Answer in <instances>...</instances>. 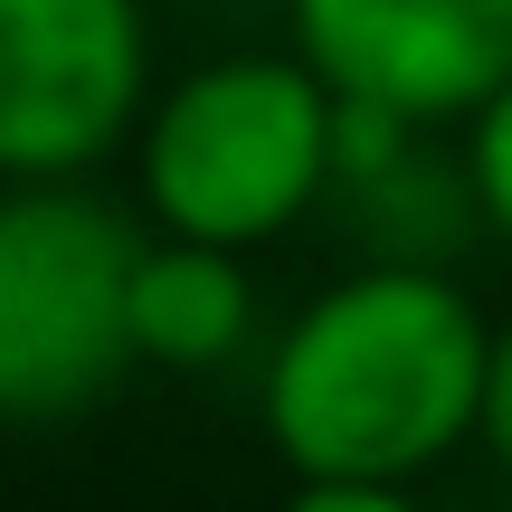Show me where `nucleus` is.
Masks as SVG:
<instances>
[{"mask_svg": "<svg viewBox=\"0 0 512 512\" xmlns=\"http://www.w3.org/2000/svg\"><path fill=\"white\" fill-rule=\"evenodd\" d=\"M494 323L427 266L313 294L266 361V437L294 484H408L484 427Z\"/></svg>", "mask_w": 512, "mask_h": 512, "instance_id": "f257e3e1", "label": "nucleus"}, {"mask_svg": "<svg viewBox=\"0 0 512 512\" xmlns=\"http://www.w3.org/2000/svg\"><path fill=\"white\" fill-rule=\"evenodd\" d=\"M133 171L162 238L247 256L342 181V95L304 57H209L143 114Z\"/></svg>", "mask_w": 512, "mask_h": 512, "instance_id": "f03ea898", "label": "nucleus"}, {"mask_svg": "<svg viewBox=\"0 0 512 512\" xmlns=\"http://www.w3.org/2000/svg\"><path fill=\"white\" fill-rule=\"evenodd\" d=\"M133 238L124 209L67 181L0 190V427H67L114 399L133 351Z\"/></svg>", "mask_w": 512, "mask_h": 512, "instance_id": "7ed1b4c3", "label": "nucleus"}, {"mask_svg": "<svg viewBox=\"0 0 512 512\" xmlns=\"http://www.w3.org/2000/svg\"><path fill=\"white\" fill-rule=\"evenodd\" d=\"M152 95L143 0H0V181H76Z\"/></svg>", "mask_w": 512, "mask_h": 512, "instance_id": "20e7f679", "label": "nucleus"}, {"mask_svg": "<svg viewBox=\"0 0 512 512\" xmlns=\"http://www.w3.org/2000/svg\"><path fill=\"white\" fill-rule=\"evenodd\" d=\"M294 57L342 105L399 124H475L512 86V0H285Z\"/></svg>", "mask_w": 512, "mask_h": 512, "instance_id": "39448f33", "label": "nucleus"}, {"mask_svg": "<svg viewBox=\"0 0 512 512\" xmlns=\"http://www.w3.org/2000/svg\"><path fill=\"white\" fill-rule=\"evenodd\" d=\"M256 332V285L238 247L200 238H143L133 266V351L152 370H219L228 351H247Z\"/></svg>", "mask_w": 512, "mask_h": 512, "instance_id": "423d86ee", "label": "nucleus"}, {"mask_svg": "<svg viewBox=\"0 0 512 512\" xmlns=\"http://www.w3.org/2000/svg\"><path fill=\"white\" fill-rule=\"evenodd\" d=\"M465 190H475V209L512 238V86L475 114V133H465Z\"/></svg>", "mask_w": 512, "mask_h": 512, "instance_id": "0eeeda50", "label": "nucleus"}, {"mask_svg": "<svg viewBox=\"0 0 512 512\" xmlns=\"http://www.w3.org/2000/svg\"><path fill=\"white\" fill-rule=\"evenodd\" d=\"M484 446H494V465L512 475V323H494V370H484Z\"/></svg>", "mask_w": 512, "mask_h": 512, "instance_id": "6e6552de", "label": "nucleus"}, {"mask_svg": "<svg viewBox=\"0 0 512 512\" xmlns=\"http://www.w3.org/2000/svg\"><path fill=\"white\" fill-rule=\"evenodd\" d=\"M285 512H418L408 484H294Z\"/></svg>", "mask_w": 512, "mask_h": 512, "instance_id": "1a4fd4ad", "label": "nucleus"}]
</instances>
